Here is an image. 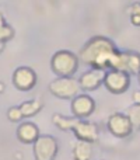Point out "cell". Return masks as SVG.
<instances>
[{
    "instance_id": "cell-8",
    "label": "cell",
    "mask_w": 140,
    "mask_h": 160,
    "mask_svg": "<svg viewBox=\"0 0 140 160\" xmlns=\"http://www.w3.org/2000/svg\"><path fill=\"white\" fill-rule=\"evenodd\" d=\"M113 70H121L129 76H139L140 73V53L135 51H121L116 59Z\"/></svg>"
},
{
    "instance_id": "cell-1",
    "label": "cell",
    "mask_w": 140,
    "mask_h": 160,
    "mask_svg": "<svg viewBox=\"0 0 140 160\" xmlns=\"http://www.w3.org/2000/svg\"><path fill=\"white\" fill-rule=\"evenodd\" d=\"M121 51L116 48L115 42L104 35L91 37L80 49L79 58L85 65L95 70H113L116 59Z\"/></svg>"
},
{
    "instance_id": "cell-9",
    "label": "cell",
    "mask_w": 140,
    "mask_h": 160,
    "mask_svg": "<svg viewBox=\"0 0 140 160\" xmlns=\"http://www.w3.org/2000/svg\"><path fill=\"white\" fill-rule=\"evenodd\" d=\"M36 73L32 68L30 66H20L13 72L11 82L14 87L20 91H30L35 87L36 84Z\"/></svg>"
},
{
    "instance_id": "cell-17",
    "label": "cell",
    "mask_w": 140,
    "mask_h": 160,
    "mask_svg": "<svg viewBox=\"0 0 140 160\" xmlns=\"http://www.w3.org/2000/svg\"><path fill=\"white\" fill-rule=\"evenodd\" d=\"M129 20L135 27H140V2L132 3L129 7Z\"/></svg>"
},
{
    "instance_id": "cell-5",
    "label": "cell",
    "mask_w": 140,
    "mask_h": 160,
    "mask_svg": "<svg viewBox=\"0 0 140 160\" xmlns=\"http://www.w3.org/2000/svg\"><path fill=\"white\" fill-rule=\"evenodd\" d=\"M35 160H55L59 152L58 139L52 135H41L32 145Z\"/></svg>"
},
{
    "instance_id": "cell-16",
    "label": "cell",
    "mask_w": 140,
    "mask_h": 160,
    "mask_svg": "<svg viewBox=\"0 0 140 160\" xmlns=\"http://www.w3.org/2000/svg\"><path fill=\"white\" fill-rule=\"evenodd\" d=\"M14 34H16L14 32V28L6 21L3 13L0 11V42H3V44L8 42L10 39H13Z\"/></svg>"
},
{
    "instance_id": "cell-14",
    "label": "cell",
    "mask_w": 140,
    "mask_h": 160,
    "mask_svg": "<svg viewBox=\"0 0 140 160\" xmlns=\"http://www.w3.org/2000/svg\"><path fill=\"white\" fill-rule=\"evenodd\" d=\"M74 160H91L93 158V145L87 142H76L71 149Z\"/></svg>"
},
{
    "instance_id": "cell-4",
    "label": "cell",
    "mask_w": 140,
    "mask_h": 160,
    "mask_svg": "<svg viewBox=\"0 0 140 160\" xmlns=\"http://www.w3.org/2000/svg\"><path fill=\"white\" fill-rule=\"evenodd\" d=\"M51 94L62 100H73L80 94L81 88L79 84V79L74 78H56L48 86Z\"/></svg>"
},
{
    "instance_id": "cell-3",
    "label": "cell",
    "mask_w": 140,
    "mask_h": 160,
    "mask_svg": "<svg viewBox=\"0 0 140 160\" xmlns=\"http://www.w3.org/2000/svg\"><path fill=\"white\" fill-rule=\"evenodd\" d=\"M51 69L58 78H73L79 70V55L67 49L56 51L51 58Z\"/></svg>"
},
{
    "instance_id": "cell-15",
    "label": "cell",
    "mask_w": 140,
    "mask_h": 160,
    "mask_svg": "<svg viewBox=\"0 0 140 160\" xmlns=\"http://www.w3.org/2000/svg\"><path fill=\"white\" fill-rule=\"evenodd\" d=\"M20 110H21L22 118H30V117H34L39 112V111L44 108V102L41 100H28V101H24L18 105Z\"/></svg>"
},
{
    "instance_id": "cell-7",
    "label": "cell",
    "mask_w": 140,
    "mask_h": 160,
    "mask_svg": "<svg viewBox=\"0 0 140 160\" xmlns=\"http://www.w3.org/2000/svg\"><path fill=\"white\" fill-rule=\"evenodd\" d=\"M104 86L112 94H123L130 87V76L121 70H108L104 76Z\"/></svg>"
},
{
    "instance_id": "cell-20",
    "label": "cell",
    "mask_w": 140,
    "mask_h": 160,
    "mask_svg": "<svg viewBox=\"0 0 140 160\" xmlns=\"http://www.w3.org/2000/svg\"><path fill=\"white\" fill-rule=\"evenodd\" d=\"M4 45L6 44H3V42H0V53L3 52V49H4Z\"/></svg>"
},
{
    "instance_id": "cell-13",
    "label": "cell",
    "mask_w": 140,
    "mask_h": 160,
    "mask_svg": "<svg viewBox=\"0 0 140 160\" xmlns=\"http://www.w3.org/2000/svg\"><path fill=\"white\" fill-rule=\"evenodd\" d=\"M133 105L128 111V117H129L130 122L133 125V129L140 131V90H135L132 94Z\"/></svg>"
},
{
    "instance_id": "cell-18",
    "label": "cell",
    "mask_w": 140,
    "mask_h": 160,
    "mask_svg": "<svg viewBox=\"0 0 140 160\" xmlns=\"http://www.w3.org/2000/svg\"><path fill=\"white\" fill-rule=\"evenodd\" d=\"M7 118L10 119L11 122H20L22 119V114L21 110H20L18 105H14V107H10L7 110Z\"/></svg>"
},
{
    "instance_id": "cell-11",
    "label": "cell",
    "mask_w": 140,
    "mask_h": 160,
    "mask_svg": "<svg viewBox=\"0 0 140 160\" xmlns=\"http://www.w3.org/2000/svg\"><path fill=\"white\" fill-rule=\"evenodd\" d=\"M104 76L105 72L102 70H95L90 69L87 72H84L79 78V84L81 91H95L101 84H104Z\"/></svg>"
},
{
    "instance_id": "cell-21",
    "label": "cell",
    "mask_w": 140,
    "mask_h": 160,
    "mask_svg": "<svg viewBox=\"0 0 140 160\" xmlns=\"http://www.w3.org/2000/svg\"><path fill=\"white\" fill-rule=\"evenodd\" d=\"M138 82H139V86H140V73H139V76H138Z\"/></svg>"
},
{
    "instance_id": "cell-2",
    "label": "cell",
    "mask_w": 140,
    "mask_h": 160,
    "mask_svg": "<svg viewBox=\"0 0 140 160\" xmlns=\"http://www.w3.org/2000/svg\"><path fill=\"white\" fill-rule=\"evenodd\" d=\"M52 121L55 127L60 131H71L80 142H87L93 145L94 142L98 141L99 129L94 122L76 117H65L62 114H55L52 117Z\"/></svg>"
},
{
    "instance_id": "cell-12",
    "label": "cell",
    "mask_w": 140,
    "mask_h": 160,
    "mask_svg": "<svg viewBox=\"0 0 140 160\" xmlns=\"http://www.w3.org/2000/svg\"><path fill=\"white\" fill-rule=\"evenodd\" d=\"M39 129L34 122L31 121H24L20 122L18 128H17V139L21 143L30 145V143H35V141L39 138Z\"/></svg>"
},
{
    "instance_id": "cell-6",
    "label": "cell",
    "mask_w": 140,
    "mask_h": 160,
    "mask_svg": "<svg viewBox=\"0 0 140 160\" xmlns=\"http://www.w3.org/2000/svg\"><path fill=\"white\" fill-rule=\"evenodd\" d=\"M107 127L109 129V132L112 133L115 138H121L125 139L128 136L132 135L133 125L130 122L128 114H122V112H113L108 117L107 121Z\"/></svg>"
},
{
    "instance_id": "cell-19",
    "label": "cell",
    "mask_w": 140,
    "mask_h": 160,
    "mask_svg": "<svg viewBox=\"0 0 140 160\" xmlns=\"http://www.w3.org/2000/svg\"><path fill=\"white\" fill-rule=\"evenodd\" d=\"M4 90H6V86H4V83H3V82H0V94H2V93H4Z\"/></svg>"
},
{
    "instance_id": "cell-10",
    "label": "cell",
    "mask_w": 140,
    "mask_h": 160,
    "mask_svg": "<svg viewBox=\"0 0 140 160\" xmlns=\"http://www.w3.org/2000/svg\"><path fill=\"white\" fill-rule=\"evenodd\" d=\"M70 110L76 118L84 119L94 112V110H95V101L87 93H80L76 98L71 100Z\"/></svg>"
}]
</instances>
